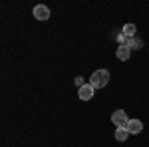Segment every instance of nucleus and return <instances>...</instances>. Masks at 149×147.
Returning <instances> with one entry per match:
<instances>
[{"mask_svg":"<svg viewBox=\"0 0 149 147\" xmlns=\"http://www.w3.org/2000/svg\"><path fill=\"white\" fill-rule=\"evenodd\" d=\"M107 82H109V72L107 70H95L92 74V78H90V84H92L95 90H102V88H105L107 86Z\"/></svg>","mask_w":149,"mask_h":147,"instance_id":"obj_1","label":"nucleus"},{"mask_svg":"<svg viewBox=\"0 0 149 147\" xmlns=\"http://www.w3.org/2000/svg\"><path fill=\"white\" fill-rule=\"evenodd\" d=\"M111 123H113L115 127H125V125L129 123L127 111H123V109H115V111L111 113Z\"/></svg>","mask_w":149,"mask_h":147,"instance_id":"obj_2","label":"nucleus"},{"mask_svg":"<svg viewBox=\"0 0 149 147\" xmlns=\"http://www.w3.org/2000/svg\"><path fill=\"white\" fill-rule=\"evenodd\" d=\"M93 90H95V88H93L90 82H88V84H84L80 90H78V95H80V100H81V102H90V100L93 98Z\"/></svg>","mask_w":149,"mask_h":147,"instance_id":"obj_3","label":"nucleus"},{"mask_svg":"<svg viewBox=\"0 0 149 147\" xmlns=\"http://www.w3.org/2000/svg\"><path fill=\"white\" fill-rule=\"evenodd\" d=\"M34 18L36 20H44L46 22L48 18H50V8L48 6H44V4H38V6H34Z\"/></svg>","mask_w":149,"mask_h":147,"instance_id":"obj_4","label":"nucleus"},{"mask_svg":"<svg viewBox=\"0 0 149 147\" xmlns=\"http://www.w3.org/2000/svg\"><path fill=\"white\" fill-rule=\"evenodd\" d=\"M125 129L129 131V135H139L143 131V123L141 119H129V123L125 125Z\"/></svg>","mask_w":149,"mask_h":147,"instance_id":"obj_5","label":"nucleus"},{"mask_svg":"<svg viewBox=\"0 0 149 147\" xmlns=\"http://www.w3.org/2000/svg\"><path fill=\"white\" fill-rule=\"evenodd\" d=\"M115 56H117V60L125 62V60H129V56H131V50H129L127 46H117V50H115Z\"/></svg>","mask_w":149,"mask_h":147,"instance_id":"obj_6","label":"nucleus"},{"mask_svg":"<svg viewBox=\"0 0 149 147\" xmlns=\"http://www.w3.org/2000/svg\"><path fill=\"white\" fill-rule=\"evenodd\" d=\"M127 137H129V131H127L125 127H117V129H115V139H117L119 143H125Z\"/></svg>","mask_w":149,"mask_h":147,"instance_id":"obj_7","label":"nucleus"},{"mask_svg":"<svg viewBox=\"0 0 149 147\" xmlns=\"http://www.w3.org/2000/svg\"><path fill=\"white\" fill-rule=\"evenodd\" d=\"M135 32H137L135 24H125V26H123V30H121V34L125 36V38H135Z\"/></svg>","mask_w":149,"mask_h":147,"instance_id":"obj_8","label":"nucleus"},{"mask_svg":"<svg viewBox=\"0 0 149 147\" xmlns=\"http://www.w3.org/2000/svg\"><path fill=\"white\" fill-rule=\"evenodd\" d=\"M125 46L129 50H141V48H143V40H139V38H129Z\"/></svg>","mask_w":149,"mask_h":147,"instance_id":"obj_9","label":"nucleus"},{"mask_svg":"<svg viewBox=\"0 0 149 147\" xmlns=\"http://www.w3.org/2000/svg\"><path fill=\"white\" fill-rule=\"evenodd\" d=\"M84 84H86V82H84V78H80V76H78V78L74 79V86H76L78 90H80V88H81V86H84Z\"/></svg>","mask_w":149,"mask_h":147,"instance_id":"obj_10","label":"nucleus"}]
</instances>
